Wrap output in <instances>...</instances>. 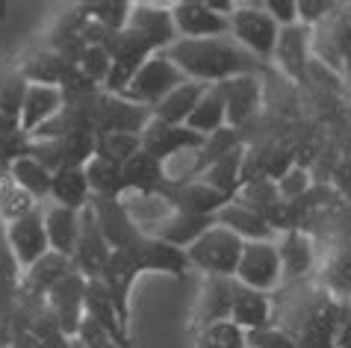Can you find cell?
<instances>
[{
	"instance_id": "1",
	"label": "cell",
	"mask_w": 351,
	"mask_h": 348,
	"mask_svg": "<svg viewBox=\"0 0 351 348\" xmlns=\"http://www.w3.org/2000/svg\"><path fill=\"white\" fill-rule=\"evenodd\" d=\"M169 60L183 71L186 80L219 86L224 80L242 74H257L260 60L248 53L233 36L221 38H180L174 47H169Z\"/></svg>"
},
{
	"instance_id": "2",
	"label": "cell",
	"mask_w": 351,
	"mask_h": 348,
	"mask_svg": "<svg viewBox=\"0 0 351 348\" xmlns=\"http://www.w3.org/2000/svg\"><path fill=\"white\" fill-rule=\"evenodd\" d=\"M242 251H245V239H239L233 230L213 225L192 248H186L192 269L213 277H237Z\"/></svg>"
},
{
	"instance_id": "3",
	"label": "cell",
	"mask_w": 351,
	"mask_h": 348,
	"mask_svg": "<svg viewBox=\"0 0 351 348\" xmlns=\"http://www.w3.org/2000/svg\"><path fill=\"white\" fill-rule=\"evenodd\" d=\"M230 36L245 47L248 53H254L257 60H271L275 56V45L280 36L278 21L271 18L263 3H237L230 15Z\"/></svg>"
},
{
	"instance_id": "4",
	"label": "cell",
	"mask_w": 351,
	"mask_h": 348,
	"mask_svg": "<svg viewBox=\"0 0 351 348\" xmlns=\"http://www.w3.org/2000/svg\"><path fill=\"white\" fill-rule=\"evenodd\" d=\"M183 83H186V77H183V71L169 60V53H154L139 69V74L133 77V83L124 89L121 98L154 110V106L160 101H165Z\"/></svg>"
},
{
	"instance_id": "5",
	"label": "cell",
	"mask_w": 351,
	"mask_h": 348,
	"mask_svg": "<svg viewBox=\"0 0 351 348\" xmlns=\"http://www.w3.org/2000/svg\"><path fill=\"white\" fill-rule=\"evenodd\" d=\"M237 280L242 286H251L266 295L284 284L278 239L275 243H245V251H242V260L237 269Z\"/></svg>"
},
{
	"instance_id": "6",
	"label": "cell",
	"mask_w": 351,
	"mask_h": 348,
	"mask_svg": "<svg viewBox=\"0 0 351 348\" xmlns=\"http://www.w3.org/2000/svg\"><path fill=\"white\" fill-rule=\"evenodd\" d=\"M3 239L9 251H12L15 263L21 266V272L33 269L45 254H51V243H47V227H45V207H38L33 216L21 221H12L3 230Z\"/></svg>"
},
{
	"instance_id": "7",
	"label": "cell",
	"mask_w": 351,
	"mask_h": 348,
	"mask_svg": "<svg viewBox=\"0 0 351 348\" xmlns=\"http://www.w3.org/2000/svg\"><path fill=\"white\" fill-rule=\"evenodd\" d=\"M151 119L154 112L148 106L115 98L106 92L95 98V133H136V136H142Z\"/></svg>"
},
{
	"instance_id": "8",
	"label": "cell",
	"mask_w": 351,
	"mask_h": 348,
	"mask_svg": "<svg viewBox=\"0 0 351 348\" xmlns=\"http://www.w3.org/2000/svg\"><path fill=\"white\" fill-rule=\"evenodd\" d=\"M110 257H112V245L106 243L95 210L89 204L86 210H80V239H77V251H74V266L86 280H95L104 275Z\"/></svg>"
},
{
	"instance_id": "9",
	"label": "cell",
	"mask_w": 351,
	"mask_h": 348,
	"mask_svg": "<svg viewBox=\"0 0 351 348\" xmlns=\"http://www.w3.org/2000/svg\"><path fill=\"white\" fill-rule=\"evenodd\" d=\"M47 307L60 325V331L74 340L77 331H80V322L86 316V277L80 272L62 277L51 293H47Z\"/></svg>"
},
{
	"instance_id": "10",
	"label": "cell",
	"mask_w": 351,
	"mask_h": 348,
	"mask_svg": "<svg viewBox=\"0 0 351 348\" xmlns=\"http://www.w3.org/2000/svg\"><path fill=\"white\" fill-rule=\"evenodd\" d=\"M139 272H142L139 257H136V248L130 245V248H115L110 263H106V269H104V275H101V280L106 284V289H110V295L115 301V310H119V316H121V325L128 327V331H130L128 298H130V286H133V280Z\"/></svg>"
},
{
	"instance_id": "11",
	"label": "cell",
	"mask_w": 351,
	"mask_h": 348,
	"mask_svg": "<svg viewBox=\"0 0 351 348\" xmlns=\"http://www.w3.org/2000/svg\"><path fill=\"white\" fill-rule=\"evenodd\" d=\"M128 27L139 33L157 53H165L169 47H174V45L180 42L178 27H174V18H171V6L133 3V12H130Z\"/></svg>"
},
{
	"instance_id": "12",
	"label": "cell",
	"mask_w": 351,
	"mask_h": 348,
	"mask_svg": "<svg viewBox=\"0 0 351 348\" xmlns=\"http://www.w3.org/2000/svg\"><path fill=\"white\" fill-rule=\"evenodd\" d=\"M171 18L180 38H221L230 36V18L216 15L204 0H183L171 6Z\"/></svg>"
},
{
	"instance_id": "13",
	"label": "cell",
	"mask_w": 351,
	"mask_h": 348,
	"mask_svg": "<svg viewBox=\"0 0 351 348\" xmlns=\"http://www.w3.org/2000/svg\"><path fill=\"white\" fill-rule=\"evenodd\" d=\"M224 95V110H228V127L239 130L260 112V98H263V83L257 74H242L233 80L219 83Z\"/></svg>"
},
{
	"instance_id": "14",
	"label": "cell",
	"mask_w": 351,
	"mask_h": 348,
	"mask_svg": "<svg viewBox=\"0 0 351 348\" xmlns=\"http://www.w3.org/2000/svg\"><path fill=\"white\" fill-rule=\"evenodd\" d=\"M310 38L313 30L304 24H292V27H280L278 45H275V65L284 71L289 80L301 83L310 71Z\"/></svg>"
},
{
	"instance_id": "15",
	"label": "cell",
	"mask_w": 351,
	"mask_h": 348,
	"mask_svg": "<svg viewBox=\"0 0 351 348\" xmlns=\"http://www.w3.org/2000/svg\"><path fill=\"white\" fill-rule=\"evenodd\" d=\"M201 145H204V136L192 133L189 127H174V124H165L157 119H151V124L142 133V151L151 153V157L160 162L171 160L174 153H180V151L201 148Z\"/></svg>"
},
{
	"instance_id": "16",
	"label": "cell",
	"mask_w": 351,
	"mask_h": 348,
	"mask_svg": "<svg viewBox=\"0 0 351 348\" xmlns=\"http://www.w3.org/2000/svg\"><path fill=\"white\" fill-rule=\"evenodd\" d=\"M65 110V95L60 86H38V83H27L24 92V106H21V133L33 136V133L56 119Z\"/></svg>"
},
{
	"instance_id": "17",
	"label": "cell",
	"mask_w": 351,
	"mask_h": 348,
	"mask_svg": "<svg viewBox=\"0 0 351 348\" xmlns=\"http://www.w3.org/2000/svg\"><path fill=\"white\" fill-rule=\"evenodd\" d=\"M133 248H136V257H139L142 272H169L174 277H183L192 269L186 251L162 243L157 236H142Z\"/></svg>"
},
{
	"instance_id": "18",
	"label": "cell",
	"mask_w": 351,
	"mask_h": 348,
	"mask_svg": "<svg viewBox=\"0 0 351 348\" xmlns=\"http://www.w3.org/2000/svg\"><path fill=\"white\" fill-rule=\"evenodd\" d=\"M162 195L171 201L174 210L186 212V216H216L224 204L233 201L228 195H221V192L210 189L207 183H201V180L183 183V186H165Z\"/></svg>"
},
{
	"instance_id": "19",
	"label": "cell",
	"mask_w": 351,
	"mask_h": 348,
	"mask_svg": "<svg viewBox=\"0 0 351 348\" xmlns=\"http://www.w3.org/2000/svg\"><path fill=\"white\" fill-rule=\"evenodd\" d=\"M233 310V277H213L207 275L204 289L198 295V307H195V331L207 327L213 322H224L230 319Z\"/></svg>"
},
{
	"instance_id": "20",
	"label": "cell",
	"mask_w": 351,
	"mask_h": 348,
	"mask_svg": "<svg viewBox=\"0 0 351 348\" xmlns=\"http://www.w3.org/2000/svg\"><path fill=\"white\" fill-rule=\"evenodd\" d=\"M230 322H237L242 331H263L271 327V301L266 293H257L251 286H242L233 277V310H230Z\"/></svg>"
},
{
	"instance_id": "21",
	"label": "cell",
	"mask_w": 351,
	"mask_h": 348,
	"mask_svg": "<svg viewBox=\"0 0 351 348\" xmlns=\"http://www.w3.org/2000/svg\"><path fill=\"white\" fill-rule=\"evenodd\" d=\"M216 225L233 230V234L239 239H245V243H275L278 239L275 230L266 225V219H263L257 210L239 204L237 198L216 212Z\"/></svg>"
},
{
	"instance_id": "22",
	"label": "cell",
	"mask_w": 351,
	"mask_h": 348,
	"mask_svg": "<svg viewBox=\"0 0 351 348\" xmlns=\"http://www.w3.org/2000/svg\"><path fill=\"white\" fill-rule=\"evenodd\" d=\"M278 251H280V272L284 280H301L313 272L316 266V243L304 230H289V234L278 236Z\"/></svg>"
},
{
	"instance_id": "23",
	"label": "cell",
	"mask_w": 351,
	"mask_h": 348,
	"mask_svg": "<svg viewBox=\"0 0 351 348\" xmlns=\"http://www.w3.org/2000/svg\"><path fill=\"white\" fill-rule=\"evenodd\" d=\"M45 227H47V243H51L53 254L74 260L77 239H80V212L60 207V204H47L45 207Z\"/></svg>"
},
{
	"instance_id": "24",
	"label": "cell",
	"mask_w": 351,
	"mask_h": 348,
	"mask_svg": "<svg viewBox=\"0 0 351 348\" xmlns=\"http://www.w3.org/2000/svg\"><path fill=\"white\" fill-rule=\"evenodd\" d=\"M210 86L204 83H195V80H186L183 86H178L169 98L160 101L157 106H154V119L157 121H165V124H174V127H186L189 115L195 112V106H198V101L204 98V92H207Z\"/></svg>"
},
{
	"instance_id": "25",
	"label": "cell",
	"mask_w": 351,
	"mask_h": 348,
	"mask_svg": "<svg viewBox=\"0 0 351 348\" xmlns=\"http://www.w3.org/2000/svg\"><path fill=\"white\" fill-rule=\"evenodd\" d=\"M77 272V266H74V260H68L62 254H45L33 269H27L24 272V286H21V293H33V295H47L51 289L60 284L62 277L68 275H74Z\"/></svg>"
},
{
	"instance_id": "26",
	"label": "cell",
	"mask_w": 351,
	"mask_h": 348,
	"mask_svg": "<svg viewBox=\"0 0 351 348\" xmlns=\"http://www.w3.org/2000/svg\"><path fill=\"white\" fill-rule=\"evenodd\" d=\"M51 198L56 201L60 207H68L74 212H80L89 207L92 201V189H89V180H86V169H71L65 166L53 174V183H51Z\"/></svg>"
},
{
	"instance_id": "27",
	"label": "cell",
	"mask_w": 351,
	"mask_h": 348,
	"mask_svg": "<svg viewBox=\"0 0 351 348\" xmlns=\"http://www.w3.org/2000/svg\"><path fill=\"white\" fill-rule=\"evenodd\" d=\"M121 171H124V186H128L130 192H145V195H151V192H162L165 189L162 162L154 160L151 153H145V151H139L136 157H130L121 166Z\"/></svg>"
},
{
	"instance_id": "28",
	"label": "cell",
	"mask_w": 351,
	"mask_h": 348,
	"mask_svg": "<svg viewBox=\"0 0 351 348\" xmlns=\"http://www.w3.org/2000/svg\"><path fill=\"white\" fill-rule=\"evenodd\" d=\"M186 127L204 139L213 136V133H219L221 127H228V110H224V95H221L219 86H210V89L204 92V98L198 101L195 112L189 115Z\"/></svg>"
},
{
	"instance_id": "29",
	"label": "cell",
	"mask_w": 351,
	"mask_h": 348,
	"mask_svg": "<svg viewBox=\"0 0 351 348\" xmlns=\"http://www.w3.org/2000/svg\"><path fill=\"white\" fill-rule=\"evenodd\" d=\"M213 225H216V216H186V212H174V216L160 227L157 239L186 251L198 243Z\"/></svg>"
},
{
	"instance_id": "30",
	"label": "cell",
	"mask_w": 351,
	"mask_h": 348,
	"mask_svg": "<svg viewBox=\"0 0 351 348\" xmlns=\"http://www.w3.org/2000/svg\"><path fill=\"white\" fill-rule=\"evenodd\" d=\"M242 157H245V145H239L237 151L224 153V157L219 162H213L198 180L207 183L210 189L221 192V195L237 198V192L242 189Z\"/></svg>"
},
{
	"instance_id": "31",
	"label": "cell",
	"mask_w": 351,
	"mask_h": 348,
	"mask_svg": "<svg viewBox=\"0 0 351 348\" xmlns=\"http://www.w3.org/2000/svg\"><path fill=\"white\" fill-rule=\"evenodd\" d=\"M86 180H89L92 198H121L128 192L121 166L104 157H92L86 162Z\"/></svg>"
},
{
	"instance_id": "32",
	"label": "cell",
	"mask_w": 351,
	"mask_h": 348,
	"mask_svg": "<svg viewBox=\"0 0 351 348\" xmlns=\"http://www.w3.org/2000/svg\"><path fill=\"white\" fill-rule=\"evenodd\" d=\"M74 65L65 60L62 53L56 51H38L36 56H30V62L24 65L21 77L27 83H38V86H62V80L68 77Z\"/></svg>"
},
{
	"instance_id": "33",
	"label": "cell",
	"mask_w": 351,
	"mask_h": 348,
	"mask_svg": "<svg viewBox=\"0 0 351 348\" xmlns=\"http://www.w3.org/2000/svg\"><path fill=\"white\" fill-rule=\"evenodd\" d=\"M9 174H12V180L21 186L24 192H30L33 198H47L51 195V183H53V171L45 169L42 162L30 153H24V157H18L12 166H9Z\"/></svg>"
},
{
	"instance_id": "34",
	"label": "cell",
	"mask_w": 351,
	"mask_h": 348,
	"mask_svg": "<svg viewBox=\"0 0 351 348\" xmlns=\"http://www.w3.org/2000/svg\"><path fill=\"white\" fill-rule=\"evenodd\" d=\"M195 348H248V334L237 322L224 319L195 334Z\"/></svg>"
},
{
	"instance_id": "35",
	"label": "cell",
	"mask_w": 351,
	"mask_h": 348,
	"mask_svg": "<svg viewBox=\"0 0 351 348\" xmlns=\"http://www.w3.org/2000/svg\"><path fill=\"white\" fill-rule=\"evenodd\" d=\"M139 151H142V136H136V133H97L95 157H104L124 166Z\"/></svg>"
},
{
	"instance_id": "36",
	"label": "cell",
	"mask_w": 351,
	"mask_h": 348,
	"mask_svg": "<svg viewBox=\"0 0 351 348\" xmlns=\"http://www.w3.org/2000/svg\"><path fill=\"white\" fill-rule=\"evenodd\" d=\"M80 12L83 15H89V18H95L101 27H106L110 33H119V30H124L128 27V21H130V12H133V3H112V0H97V3H86V6H80Z\"/></svg>"
},
{
	"instance_id": "37",
	"label": "cell",
	"mask_w": 351,
	"mask_h": 348,
	"mask_svg": "<svg viewBox=\"0 0 351 348\" xmlns=\"http://www.w3.org/2000/svg\"><path fill=\"white\" fill-rule=\"evenodd\" d=\"M237 201L239 204H245V207H251V210H257V212H266L269 207H275L280 201L278 183L269 180V177H257V180L245 183V186L237 192Z\"/></svg>"
},
{
	"instance_id": "38",
	"label": "cell",
	"mask_w": 351,
	"mask_h": 348,
	"mask_svg": "<svg viewBox=\"0 0 351 348\" xmlns=\"http://www.w3.org/2000/svg\"><path fill=\"white\" fill-rule=\"evenodd\" d=\"M74 65L80 69V74L89 77L95 86H104L106 77H110V71H112V56L104 45H89L80 56H77Z\"/></svg>"
},
{
	"instance_id": "39",
	"label": "cell",
	"mask_w": 351,
	"mask_h": 348,
	"mask_svg": "<svg viewBox=\"0 0 351 348\" xmlns=\"http://www.w3.org/2000/svg\"><path fill=\"white\" fill-rule=\"evenodd\" d=\"M310 189H313V171L301 169V166H292L287 177L278 180L280 201H287V204H298V201L304 198Z\"/></svg>"
},
{
	"instance_id": "40",
	"label": "cell",
	"mask_w": 351,
	"mask_h": 348,
	"mask_svg": "<svg viewBox=\"0 0 351 348\" xmlns=\"http://www.w3.org/2000/svg\"><path fill=\"white\" fill-rule=\"evenodd\" d=\"M38 207H42L38 198H33L30 192H24L21 186H15V192L3 201V207H0V221H3V225H12V221H21L27 216H33Z\"/></svg>"
},
{
	"instance_id": "41",
	"label": "cell",
	"mask_w": 351,
	"mask_h": 348,
	"mask_svg": "<svg viewBox=\"0 0 351 348\" xmlns=\"http://www.w3.org/2000/svg\"><path fill=\"white\" fill-rule=\"evenodd\" d=\"M77 340H80L83 348H124L115 336L106 331L104 325H97L95 319L86 313L83 322H80V331H77Z\"/></svg>"
},
{
	"instance_id": "42",
	"label": "cell",
	"mask_w": 351,
	"mask_h": 348,
	"mask_svg": "<svg viewBox=\"0 0 351 348\" xmlns=\"http://www.w3.org/2000/svg\"><path fill=\"white\" fill-rule=\"evenodd\" d=\"M330 9H334V3H325V0H298V24L316 30L330 15Z\"/></svg>"
},
{
	"instance_id": "43",
	"label": "cell",
	"mask_w": 351,
	"mask_h": 348,
	"mask_svg": "<svg viewBox=\"0 0 351 348\" xmlns=\"http://www.w3.org/2000/svg\"><path fill=\"white\" fill-rule=\"evenodd\" d=\"M263 9L275 18L278 27H292L298 24V0H266Z\"/></svg>"
},
{
	"instance_id": "44",
	"label": "cell",
	"mask_w": 351,
	"mask_h": 348,
	"mask_svg": "<svg viewBox=\"0 0 351 348\" xmlns=\"http://www.w3.org/2000/svg\"><path fill=\"white\" fill-rule=\"evenodd\" d=\"M292 166H295V153L292 151H271L269 153V166H266V177L278 183L280 177H287Z\"/></svg>"
},
{
	"instance_id": "45",
	"label": "cell",
	"mask_w": 351,
	"mask_h": 348,
	"mask_svg": "<svg viewBox=\"0 0 351 348\" xmlns=\"http://www.w3.org/2000/svg\"><path fill=\"white\" fill-rule=\"evenodd\" d=\"M18 183L12 180V174H9V169H0V207H3V201L12 195Z\"/></svg>"
},
{
	"instance_id": "46",
	"label": "cell",
	"mask_w": 351,
	"mask_h": 348,
	"mask_svg": "<svg viewBox=\"0 0 351 348\" xmlns=\"http://www.w3.org/2000/svg\"><path fill=\"white\" fill-rule=\"evenodd\" d=\"M12 340H15L12 325H9L6 319H0V348H12Z\"/></svg>"
},
{
	"instance_id": "47",
	"label": "cell",
	"mask_w": 351,
	"mask_h": 348,
	"mask_svg": "<svg viewBox=\"0 0 351 348\" xmlns=\"http://www.w3.org/2000/svg\"><path fill=\"white\" fill-rule=\"evenodd\" d=\"M3 12H6V3H0V18H6Z\"/></svg>"
},
{
	"instance_id": "48",
	"label": "cell",
	"mask_w": 351,
	"mask_h": 348,
	"mask_svg": "<svg viewBox=\"0 0 351 348\" xmlns=\"http://www.w3.org/2000/svg\"><path fill=\"white\" fill-rule=\"evenodd\" d=\"M346 21H348V27H351V12H348V15H346Z\"/></svg>"
}]
</instances>
